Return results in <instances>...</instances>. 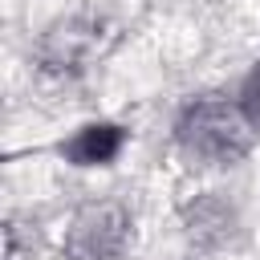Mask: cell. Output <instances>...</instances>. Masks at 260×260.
Masks as SVG:
<instances>
[{"label":"cell","instance_id":"4","mask_svg":"<svg viewBox=\"0 0 260 260\" xmlns=\"http://www.w3.org/2000/svg\"><path fill=\"white\" fill-rule=\"evenodd\" d=\"M122 126H110V122H93V126H81L65 146H61V154L69 158V162H77V167H102V162H110L118 150H122Z\"/></svg>","mask_w":260,"mask_h":260},{"label":"cell","instance_id":"3","mask_svg":"<svg viewBox=\"0 0 260 260\" xmlns=\"http://www.w3.org/2000/svg\"><path fill=\"white\" fill-rule=\"evenodd\" d=\"M232 223H236V211H232L223 199L207 195V199H199V203L187 211V240H191L195 252H215L219 244H228Z\"/></svg>","mask_w":260,"mask_h":260},{"label":"cell","instance_id":"1","mask_svg":"<svg viewBox=\"0 0 260 260\" xmlns=\"http://www.w3.org/2000/svg\"><path fill=\"white\" fill-rule=\"evenodd\" d=\"M175 138L191 158L211 167H232L252 150V118L240 110V102L199 98L179 114Z\"/></svg>","mask_w":260,"mask_h":260},{"label":"cell","instance_id":"5","mask_svg":"<svg viewBox=\"0 0 260 260\" xmlns=\"http://www.w3.org/2000/svg\"><path fill=\"white\" fill-rule=\"evenodd\" d=\"M240 110L252 118V122H260V65H252V73L244 77V85H240Z\"/></svg>","mask_w":260,"mask_h":260},{"label":"cell","instance_id":"2","mask_svg":"<svg viewBox=\"0 0 260 260\" xmlns=\"http://www.w3.org/2000/svg\"><path fill=\"white\" fill-rule=\"evenodd\" d=\"M126 228H130V219L118 203L85 207L69 228L65 252H69V260H114L126 244Z\"/></svg>","mask_w":260,"mask_h":260}]
</instances>
